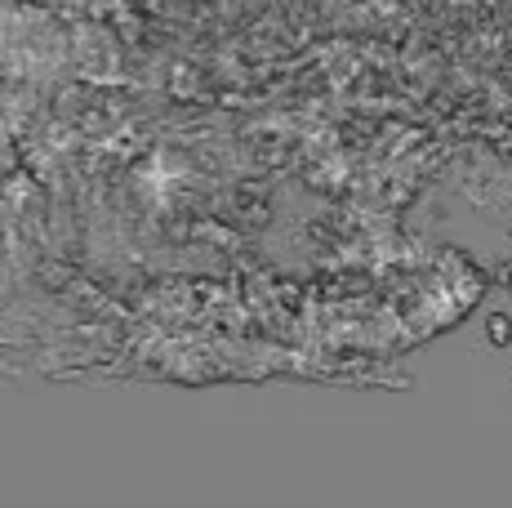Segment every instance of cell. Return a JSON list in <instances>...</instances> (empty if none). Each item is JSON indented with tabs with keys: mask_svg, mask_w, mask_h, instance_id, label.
<instances>
[{
	"mask_svg": "<svg viewBox=\"0 0 512 508\" xmlns=\"http://www.w3.org/2000/svg\"><path fill=\"white\" fill-rule=\"evenodd\" d=\"M486 344L490 348H508L512 344V317L508 312H490L486 317Z\"/></svg>",
	"mask_w": 512,
	"mask_h": 508,
	"instance_id": "6da1fadb",
	"label": "cell"
}]
</instances>
